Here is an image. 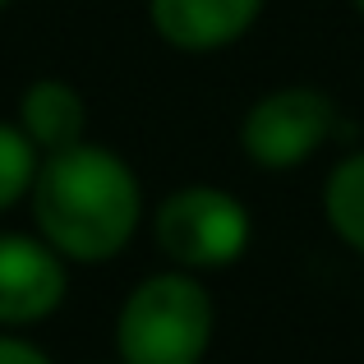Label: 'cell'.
I'll list each match as a JSON object with an SVG mask.
<instances>
[{"instance_id": "6da1fadb", "label": "cell", "mask_w": 364, "mask_h": 364, "mask_svg": "<svg viewBox=\"0 0 364 364\" xmlns=\"http://www.w3.org/2000/svg\"><path fill=\"white\" fill-rule=\"evenodd\" d=\"M33 226L65 263H111L143 222V185L134 166L97 143L46 152L28 189Z\"/></svg>"}, {"instance_id": "7a4b0ae2", "label": "cell", "mask_w": 364, "mask_h": 364, "mask_svg": "<svg viewBox=\"0 0 364 364\" xmlns=\"http://www.w3.org/2000/svg\"><path fill=\"white\" fill-rule=\"evenodd\" d=\"M213 328L217 304L194 272H152L116 314V355L120 364H203Z\"/></svg>"}, {"instance_id": "3957f363", "label": "cell", "mask_w": 364, "mask_h": 364, "mask_svg": "<svg viewBox=\"0 0 364 364\" xmlns=\"http://www.w3.org/2000/svg\"><path fill=\"white\" fill-rule=\"evenodd\" d=\"M152 240L185 272H217L245 258L254 240L249 208L217 185H185L166 194L152 213Z\"/></svg>"}, {"instance_id": "277c9868", "label": "cell", "mask_w": 364, "mask_h": 364, "mask_svg": "<svg viewBox=\"0 0 364 364\" xmlns=\"http://www.w3.org/2000/svg\"><path fill=\"white\" fill-rule=\"evenodd\" d=\"M332 134H337V102L323 88L291 83V88L263 92L245 111L240 148L263 171H295L318 148H328Z\"/></svg>"}, {"instance_id": "5b68a950", "label": "cell", "mask_w": 364, "mask_h": 364, "mask_svg": "<svg viewBox=\"0 0 364 364\" xmlns=\"http://www.w3.org/2000/svg\"><path fill=\"white\" fill-rule=\"evenodd\" d=\"M70 295V263L42 235L0 231V328H33Z\"/></svg>"}, {"instance_id": "8992f818", "label": "cell", "mask_w": 364, "mask_h": 364, "mask_svg": "<svg viewBox=\"0 0 364 364\" xmlns=\"http://www.w3.org/2000/svg\"><path fill=\"white\" fill-rule=\"evenodd\" d=\"M263 5L267 0H148V23L176 51L208 55L240 42Z\"/></svg>"}, {"instance_id": "52a82bcc", "label": "cell", "mask_w": 364, "mask_h": 364, "mask_svg": "<svg viewBox=\"0 0 364 364\" xmlns=\"http://www.w3.org/2000/svg\"><path fill=\"white\" fill-rule=\"evenodd\" d=\"M18 129L37 143V152H60L83 143L88 129V102L65 79H33L18 97Z\"/></svg>"}, {"instance_id": "ba28073f", "label": "cell", "mask_w": 364, "mask_h": 364, "mask_svg": "<svg viewBox=\"0 0 364 364\" xmlns=\"http://www.w3.org/2000/svg\"><path fill=\"white\" fill-rule=\"evenodd\" d=\"M323 217L346 249L364 254V148L346 152L323 180Z\"/></svg>"}, {"instance_id": "9c48e42d", "label": "cell", "mask_w": 364, "mask_h": 364, "mask_svg": "<svg viewBox=\"0 0 364 364\" xmlns=\"http://www.w3.org/2000/svg\"><path fill=\"white\" fill-rule=\"evenodd\" d=\"M37 166H42L37 143L28 139L18 124L0 120V213H5V208H14L18 198H28Z\"/></svg>"}, {"instance_id": "30bf717a", "label": "cell", "mask_w": 364, "mask_h": 364, "mask_svg": "<svg viewBox=\"0 0 364 364\" xmlns=\"http://www.w3.org/2000/svg\"><path fill=\"white\" fill-rule=\"evenodd\" d=\"M0 364H51V355L23 337H0Z\"/></svg>"}, {"instance_id": "8fae6325", "label": "cell", "mask_w": 364, "mask_h": 364, "mask_svg": "<svg viewBox=\"0 0 364 364\" xmlns=\"http://www.w3.org/2000/svg\"><path fill=\"white\" fill-rule=\"evenodd\" d=\"M355 9H360V14H364V0H355Z\"/></svg>"}, {"instance_id": "7c38bea8", "label": "cell", "mask_w": 364, "mask_h": 364, "mask_svg": "<svg viewBox=\"0 0 364 364\" xmlns=\"http://www.w3.org/2000/svg\"><path fill=\"white\" fill-rule=\"evenodd\" d=\"M5 5H9V0H0V9H5Z\"/></svg>"}]
</instances>
